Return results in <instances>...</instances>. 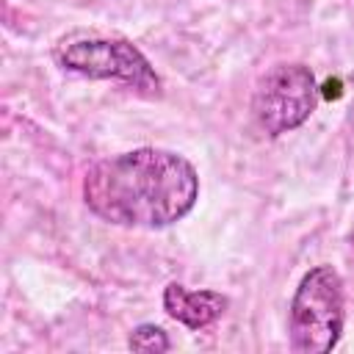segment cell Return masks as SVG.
<instances>
[{"instance_id": "cell-3", "label": "cell", "mask_w": 354, "mask_h": 354, "mask_svg": "<svg viewBox=\"0 0 354 354\" xmlns=\"http://www.w3.org/2000/svg\"><path fill=\"white\" fill-rule=\"evenodd\" d=\"M55 61L91 80H119L130 88L158 97L160 94V77L155 75L147 55L127 39H72L61 41L55 50Z\"/></svg>"}, {"instance_id": "cell-1", "label": "cell", "mask_w": 354, "mask_h": 354, "mask_svg": "<svg viewBox=\"0 0 354 354\" xmlns=\"http://www.w3.org/2000/svg\"><path fill=\"white\" fill-rule=\"evenodd\" d=\"M196 196V169L171 149L141 147L102 158L83 177L86 207L116 227H169L191 213Z\"/></svg>"}, {"instance_id": "cell-4", "label": "cell", "mask_w": 354, "mask_h": 354, "mask_svg": "<svg viewBox=\"0 0 354 354\" xmlns=\"http://www.w3.org/2000/svg\"><path fill=\"white\" fill-rule=\"evenodd\" d=\"M318 102L315 75L304 64H277L271 66L252 97V113L260 130L268 136H282L296 130L310 119Z\"/></svg>"}, {"instance_id": "cell-5", "label": "cell", "mask_w": 354, "mask_h": 354, "mask_svg": "<svg viewBox=\"0 0 354 354\" xmlns=\"http://www.w3.org/2000/svg\"><path fill=\"white\" fill-rule=\"evenodd\" d=\"M163 307L188 329H202L224 315L227 296H221L218 290H188L180 282H169L163 290Z\"/></svg>"}, {"instance_id": "cell-6", "label": "cell", "mask_w": 354, "mask_h": 354, "mask_svg": "<svg viewBox=\"0 0 354 354\" xmlns=\"http://www.w3.org/2000/svg\"><path fill=\"white\" fill-rule=\"evenodd\" d=\"M127 346H130L133 351L160 354V351H169L171 343H169V337H166V332H163L160 326H155V324H141V326H136V329L130 332Z\"/></svg>"}, {"instance_id": "cell-2", "label": "cell", "mask_w": 354, "mask_h": 354, "mask_svg": "<svg viewBox=\"0 0 354 354\" xmlns=\"http://www.w3.org/2000/svg\"><path fill=\"white\" fill-rule=\"evenodd\" d=\"M343 279L332 266L310 268L290 301V346L301 354H326L343 332Z\"/></svg>"}]
</instances>
